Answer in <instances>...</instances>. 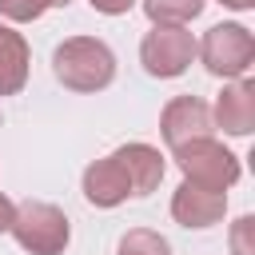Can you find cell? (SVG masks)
<instances>
[{
  "label": "cell",
  "instance_id": "6da1fadb",
  "mask_svg": "<svg viewBox=\"0 0 255 255\" xmlns=\"http://www.w3.org/2000/svg\"><path fill=\"white\" fill-rule=\"evenodd\" d=\"M52 72L64 88L72 92H100L116 80V56L104 40L92 36H72L56 48L52 56Z\"/></svg>",
  "mask_w": 255,
  "mask_h": 255
},
{
  "label": "cell",
  "instance_id": "7a4b0ae2",
  "mask_svg": "<svg viewBox=\"0 0 255 255\" xmlns=\"http://www.w3.org/2000/svg\"><path fill=\"white\" fill-rule=\"evenodd\" d=\"M16 243L32 255H60L68 247V215L52 203H40V199H28L12 211V227Z\"/></svg>",
  "mask_w": 255,
  "mask_h": 255
},
{
  "label": "cell",
  "instance_id": "3957f363",
  "mask_svg": "<svg viewBox=\"0 0 255 255\" xmlns=\"http://www.w3.org/2000/svg\"><path fill=\"white\" fill-rule=\"evenodd\" d=\"M175 163L187 175V183H199V187H211V191H227L239 179V159L223 143H215L211 135L175 147Z\"/></svg>",
  "mask_w": 255,
  "mask_h": 255
},
{
  "label": "cell",
  "instance_id": "277c9868",
  "mask_svg": "<svg viewBox=\"0 0 255 255\" xmlns=\"http://www.w3.org/2000/svg\"><path fill=\"white\" fill-rule=\"evenodd\" d=\"M191 56H195V40H191L187 28H175V24H155L139 44L143 68L159 80H171V76L187 72Z\"/></svg>",
  "mask_w": 255,
  "mask_h": 255
},
{
  "label": "cell",
  "instance_id": "5b68a950",
  "mask_svg": "<svg viewBox=\"0 0 255 255\" xmlns=\"http://www.w3.org/2000/svg\"><path fill=\"white\" fill-rule=\"evenodd\" d=\"M199 56H203L211 76H243L255 60V40L243 24H215L203 36Z\"/></svg>",
  "mask_w": 255,
  "mask_h": 255
},
{
  "label": "cell",
  "instance_id": "8992f818",
  "mask_svg": "<svg viewBox=\"0 0 255 255\" xmlns=\"http://www.w3.org/2000/svg\"><path fill=\"white\" fill-rule=\"evenodd\" d=\"M159 131H163L171 151L191 143V139H203V135H211V108L195 96H175L159 116Z\"/></svg>",
  "mask_w": 255,
  "mask_h": 255
},
{
  "label": "cell",
  "instance_id": "52a82bcc",
  "mask_svg": "<svg viewBox=\"0 0 255 255\" xmlns=\"http://www.w3.org/2000/svg\"><path fill=\"white\" fill-rule=\"evenodd\" d=\"M223 211H227L223 191H211V187H199V183H187V179L171 195V215L183 227H211V223L223 219Z\"/></svg>",
  "mask_w": 255,
  "mask_h": 255
},
{
  "label": "cell",
  "instance_id": "ba28073f",
  "mask_svg": "<svg viewBox=\"0 0 255 255\" xmlns=\"http://www.w3.org/2000/svg\"><path fill=\"white\" fill-rule=\"evenodd\" d=\"M112 155L120 159L131 195H151V191L159 187V179H163V155H159L151 143H124V147H116Z\"/></svg>",
  "mask_w": 255,
  "mask_h": 255
},
{
  "label": "cell",
  "instance_id": "9c48e42d",
  "mask_svg": "<svg viewBox=\"0 0 255 255\" xmlns=\"http://www.w3.org/2000/svg\"><path fill=\"white\" fill-rule=\"evenodd\" d=\"M215 124L227 135H247L255 128V84L251 80H239V84H231V88L219 92V100H215Z\"/></svg>",
  "mask_w": 255,
  "mask_h": 255
},
{
  "label": "cell",
  "instance_id": "30bf717a",
  "mask_svg": "<svg viewBox=\"0 0 255 255\" xmlns=\"http://www.w3.org/2000/svg\"><path fill=\"white\" fill-rule=\"evenodd\" d=\"M84 195H88V203H96V207H116V203H124V199L131 195L128 175H124V167H120L116 155H104V159H96V163L84 171Z\"/></svg>",
  "mask_w": 255,
  "mask_h": 255
},
{
  "label": "cell",
  "instance_id": "8fae6325",
  "mask_svg": "<svg viewBox=\"0 0 255 255\" xmlns=\"http://www.w3.org/2000/svg\"><path fill=\"white\" fill-rule=\"evenodd\" d=\"M28 80V44L20 32L0 24V96H16Z\"/></svg>",
  "mask_w": 255,
  "mask_h": 255
},
{
  "label": "cell",
  "instance_id": "7c38bea8",
  "mask_svg": "<svg viewBox=\"0 0 255 255\" xmlns=\"http://www.w3.org/2000/svg\"><path fill=\"white\" fill-rule=\"evenodd\" d=\"M143 12L155 20V24H183V20H195L203 12V0H143Z\"/></svg>",
  "mask_w": 255,
  "mask_h": 255
},
{
  "label": "cell",
  "instance_id": "4fadbf2b",
  "mask_svg": "<svg viewBox=\"0 0 255 255\" xmlns=\"http://www.w3.org/2000/svg\"><path fill=\"white\" fill-rule=\"evenodd\" d=\"M116 255H171V247H167L163 235H155L147 227H135V231H128L120 239V251Z\"/></svg>",
  "mask_w": 255,
  "mask_h": 255
},
{
  "label": "cell",
  "instance_id": "5bb4252c",
  "mask_svg": "<svg viewBox=\"0 0 255 255\" xmlns=\"http://www.w3.org/2000/svg\"><path fill=\"white\" fill-rule=\"evenodd\" d=\"M231 251L235 255H255V219L251 215L235 219V227H231Z\"/></svg>",
  "mask_w": 255,
  "mask_h": 255
},
{
  "label": "cell",
  "instance_id": "9a60e30c",
  "mask_svg": "<svg viewBox=\"0 0 255 255\" xmlns=\"http://www.w3.org/2000/svg\"><path fill=\"white\" fill-rule=\"evenodd\" d=\"M48 8V0H0V12L8 16V20H36L40 12Z\"/></svg>",
  "mask_w": 255,
  "mask_h": 255
},
{
  "label": "cell",
  "instance_id": "2e32d148",
  "mask_svg": "<svg viewBox=\"0 0 255 255\" xmlns=\"http://www.w3.org/2000/svg\"><path fill=\"white\" fill-rule=\"evenodd\" d=\"M135 0H92V8L96 12H104V16H120V12H128Z\"/></svg>",
  "mask_w": 255,
  "mask_h": 255
},
{
  "label": "cell",
  "instance_id": "e0dca14e",
  "mask_svg": "<svg viewBox=\"0 0 255 255\" xmlns=\"http://www.w3.org/2000/svg\"><path fill=\"white\" fill-rule=\"evenodd\" d=\"M12 211H16V203H12L8 195H0V231L12 227Z\"/></svg>",
  "mask_w": 255,
  "mask_h": 255
},
{
  "label": "cell",
  "instance_id": "ac0fdd59",
  "mask_svg": "<svg viewBox=\"0 0 255 255\" xmlns=\"http://www.w3.org/2000/svg\"><path fill=\"white\" fill-rule=\"evenodd\" d=\"M219 4H227V8H235V12H243V8H251L255 0H219Z\"/></svg>",
  "mask_w": 255,
  "mask_h": 255
},
{
  "label": "cell",
  "instance_id": "d6986e66",
  "mask_svg": "<svg viewBox=\"0 0 255 255\" xmlns=\"http://www.w3.org/2000/svg\"><path fill=\"white\" fill-rule=\"evenodd\" d=\"M52 4H56V8H64V4H72V0H48V8H52Z\"/></svg>",
  "mask_w": 255,
  "mask_h": 255
}]
</instances>
